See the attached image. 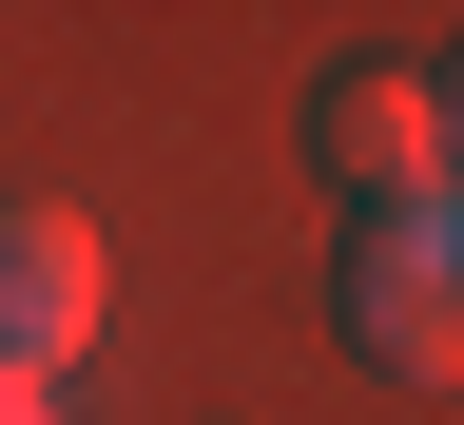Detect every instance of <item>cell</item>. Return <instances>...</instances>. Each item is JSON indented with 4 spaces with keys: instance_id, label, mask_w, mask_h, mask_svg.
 Masks as SVG:
<instances>
[{
    "instance_id": "6da1fadb",
    "label": "cell",
    "mask_w": 464,
    "mask_h": 425,
    "mask_svg": "<svg viewBox=\"0 0 464 425\" xmlns=\"http://www.w3.org/2000/svg\"><path fill=\"white\" fill-rule=\"evenodd\" d=\"M348 348L387 387H464V194H406V213H348V271H329Z\"/></svg>"
},
{
    "instance_id": "7a4b0ae2",
    "label": "cell",
    "mask_w": 464,
    "mask_h": 425,
    "mask_svg": "<svg viewBox=\"0 0 464 425\" xmlns=\"http://www.w3.org/2000/svg\"><path fill=\"white\" fill-rule=\"evenodd\" d=\"M310 174H329L348 213H406V194H464V174H445V97H426V78H387V58H348V78L310 97Z\"/></svg>"
},
{
    "instance_id": "3957f363",
    "label": "cell",
    "mask_w": 464,
    "mask_h": 425,
    "mask_svg": "<svg viewBox=\"0 0 464 425\" xmlns=\"http://www.w3.org/2000/svg\"><path fill=\"white\" fill-rule=\"evenodd\" d=\"M58 348H97V232L58 194H0V387H58Z\"/></svg>"
},
{
    "instance_id": "277c9868",
    "label": "cell",
    "mask_w": 464,
    "mask_h": 425,
    "mask_svg": "<svg viewBox=\"0 0 464 425\" xmlns=\"http://www.w3.org/2000/svg\"><path fill=\"white\" fill-rule=\"evenodd\" d=\"M0 425H58V387H0Z\"/></svg>"
},
{
    "instance_id": "5b68a950",
    "label": "cell",
    "mask_w": 464,
    "mask_h": 425,
    "mask_svg": "<svg viewBox=\"0 0 464 425\" xmlns=\"http://www.w3.org/2000/svg\"><path fill=\"white\" fill-rule=\"evenodd\" d=\"M426 97H445V174H464V78H426Z\"/></svg>"
}]
</instances>
